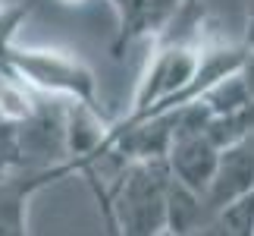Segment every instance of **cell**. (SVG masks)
Wrapping results in <instances>:
<instances>
[{
	"instance_id": "1",
	"label": "cell",
	"mask_w": 254,
	"mask_h": 236,
	"mask_svg": "<svg viewBox=\"0 0 254 236\" xmlns=\"http://www.w3.org/2000/svg\"><path fill=\"white\" fill-rule=\"evenodd\" d=\"M110 236H163L170 230V176L163 161H129L94 195Z\"/></svg>"
},
{
	"instance_id": "2",
	"label": "cell",
	"mask_w": 254,
	"mask_h": 236,
	"mask_svg": "<svg viewBox=\"0 0 254 236\" xmlns=\"http://www.w3.org/2000/svg\"><path fill=\"white\" fill-rule=\"evenodd\" d=\"M0 70L13 82L28 88L35 98H54L60 104H79L88 111L107 114L97 98L94 70L82 57L60 47H28L13 41L0 54Z\"/></svg>"
},
{
	"instance_id": "3",
	"label": "cell",
	"mask_w": 254,
	"mask_h": 236,
	"mask_svg": "<svg viewBox=\"0 0 254 236\" xmlns=\"http://www.w3.org/2000/svg\"><path fill=\"white\" fill-rule=\"evenodd\" d=\"M79 176L72 161L54 167H6L0 170V236H28V202L41 189Z\"/></svg>"
},
{
	"instance_id": "4",
	"label": "cell",
	"mask_w": 254,
	"mask_h": 236,
	"mask_svg": "<svg viewBox=\"0 0 254 236\" xmlns=\"http://www.w3.org/2000/svg\"><path fill=\"white\" fill-rule=\"evenodd\" d=\"M107 3L116 16V35H113L110 54L113 60H123V54L135 41L163 38L194 0H107Z\"/></svg>"
},
{
	"instance_id": "5",
	"label": "cell",
	"mask_w": 254,
	"mask_h": 236,
	"mask_svg": "<svg viewBox=\"0 0 254 236\" xmlns=\"http://www.w3.org/2000/svg\"><path fill=\"white\" fill-rule=\"evenodd\" d=\"M251 192H254V148L245 139V142L229 145V148L220 151L213 180H210L207 192L201 199V221L223 211V208H229V205L242 202Z\"/></svg>"
},
{
	"instance_id": "6",
	"label": "cell",
	"mask_w": 254,
	"mask_h": 236,
	"mask_svg": "<svg viewBox=\"0 0 254 236\" xmlns=\"http://www.w3.org/2000/svg\"><path fill=\"white\" fill-rule=\"evenodd\" d=\"M189 236H254V192L229 208L204 218Z\"/></svg>"
},
{
	"instance_id": "7",
	"label": "cell",
	"mask_w": 254,
	"mask_h": 236,
	"mask_svg": "<svg viewBox=\"0 0 254 236\" xmlns=\"http://www.w3.org/2000/svg\"><path fill=\"white\" fill-rule=\"evenodd\" d=\"M242 51L254 54V0H248V9H245V32H242Z\"/></svg>"
},
{
	"instance_id": "8",
	"label": "cell",
	"mask_w": 254,
	"mask_h": 236,
	"mask_svg": "<svg viewBox=\"0 0 254 236\" xmlns=\"http://www.w3.org/2000/svg\"><path fill=\"white\" fill-rule=\"evenodd\" d=\"M60 3H82V0H60Z\"/></svg>"
},
{
	"instance_id": "9",
	"label": "cell",
	"mask_w": 254,
	"mask_h": 236,
	"mask_svg": "<svg viewBox=\"0 0 254 236\" xmlns=\"http://www.w3.org/2000/svg\"><path fill=\"white\" fill-rule=\"evenodd\" d=\"M163 236H176V233H170V230H167V233H163Z\"/></svg>"
}]
</instances>
